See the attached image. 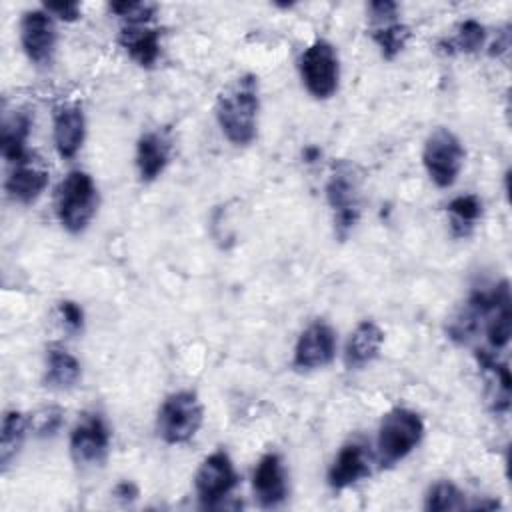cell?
<instances>
[{"label":"cell","mask_w":512,"mask_h":512,"mask_svg":"<svg viewBox=\"0 0 512 512\" xmlns=\"http://www.w3.org/2000/svg\"><path fill=\"white\" fill-rule=\"evenodd\" d=\"M260 92L258 78L244 74L236 78L216 100V122L234 146H248L258 132Z\"/></svg>","instance_id":"obj_1"},{"label":"cell","mask_w":512,"mask_h":512,"mask_svg":"<svg viewBox=\"0 0 512 512\" xmlns=\"http://www.w3.org/2000/svg\"><path fill=\"white\" fill-rule=\"evenodd\" d=\"M98 210V188L84 170H70L56 192V214L62 228L82 234Z\"/></svg>","instance_id":"obj_2"},{"label":"cell","mask_w":512,"mask_h":512,"mask_svg":"<svg viewBox=\"0 0 512 512\" xmlns=\"http://www.w3.org/2000/svg\"><path fill=\"white\" fill-rule=\"evenodd\" d=\"M424 422L418 412L410 408L388 410L378 426L376 450L382 468L402 462L422 440Z\"/></svg>","instance_id":"obj_3"},{"label":"cell","mask_w":512,"mask_h":512,"mask_svg":"<svg viewBox=\"0 0 512 512\" xmlns=\"http://www.w3.org/2000/svg\"><path fill=\"white\" fill-rule=\"evenodd\" d=\"M326 202L332 210L334 232L340 240H346L360 218V172L348 160L332 164L326 182Z\"/></svg>","instance_id":"obj_4"},{"label":"cell","mask_w":512,"mask_h":512,"mask_svg":"<svg viewBox=\"0 0 512 512\" xmlns=\"http://www.w3.org/2000/svg\"><path fill=\"white\" fill-rule=\"evenodd\" d=\"M204 422V408L196 392L178 390L168 394L156 414L158 436L172 446L190 442Z\"/></svg>","instance_id":"obj_5"},{"label":"cell","mask_w":512,"mask_h":512,"mask_svg":"<svg viewBox=\"0 0 512 512\" xmlns=\"http://www.w3.org/2000/svg\"><path fill=\"white\" fill-rule=\"evenodd\" d=\"M300 78L306 92L316 100H328L338 92L340 60L334 44L324 38L314 40L300 56Z\"/></svg>","instance_id":"obj_6"},{"label":"cell","mask_w":512,"mask_h":512,"mask_svg":"<svg viewBox=\"0 0 512 512\" xmlns=\"http://www.w3.org/2000/svg\"><path fill=\"white\" fill-rule=\"evenodd\" d=\"M464 158L466 150L450 128L438 126L428 134L422 148V164L438 188H450L458 180Z\"/></svg>","instance_id":"obj_7"},{"label":"cell","mask_w":512,"mask_h":512,"mask_svg":"<svg viewBox=\"0 0 512 512\" xmlns=\"http://www.w3.org/2000/svg\"><path fill=\"white\" fill-rule=\"evenodd\" d=\"M236 484L238 472L232 458L224 450L208 454L194 474V490L204 508H214L220 504L236 488Z\"/></svg>","instance_id":"obj_8"},{"label":"cell","mask_w":512,"mask_h":512,"mask_svg":"<svg viewBox=\"0 0 512 512\" xmlns=\"http://www.w3.org/2000/svg\"><path fill=\"white\" fill-rule=\"evenodd\" d=\"M70 456L78 466H98L110 450V428L106 420L92 412L84 414L70 432Z\"/></svg>","instance_id":"obj_9"},{"label":"cell","mask_w":512,"mask_h":512,"mask_svg":"<svg viewBox=\"0 0 512 512\" xmlns=\"http://www.w3.org/2000/svg\"><path fill=\"white\" fill-rule=\"evenodd\" d=\"M370 36L386 60L396 58L410 40V28L398 20V4L390 0H374L368 4Z\"/></svg>","instance_id":"obj_10"},{"label":"cell","mask_w":512,"mask_h":512,"mask_svg":"<svg viewBox=\"0 0 512 512\" xmlns=\"http://www.w3.org/2000/svg\"><path fill=\"white\" fill-rule=\"evenodd\" d=\"M54 16L44 8L28 10L20 18V44L28 60L36 66H50L56 52Z\"/></svg>","instance_id":"obj_11"},{"label":"cell","mask_w":512,"mask_h":512,"mask_svg":"<svg viewBox=\"0 0 512 512\" xmlns=\"http://www.w3.org/2000/svg\"><path fill=\"white\" fill-rule=\"evenodd\" d=\"M336 356V332L328 322L316 320L302 330L294 346L292 364L298 370H318Z\"/></svg>","instance_id":"obj_12"},{"label":"cell","mask_w":512,"mask_h":512,"mask_svg":"<svg viewBox=\"0 0 512 512\" xmlns=\"http://www.w3.org/2000/svg\"><path fill=\"white\" fill-rule=\"evenodd\" d=\"M54 146L60 158H74L86 138V116L78 102H62L52 112Z\"/></svg>","instance_id":"obj_13"},{"label":"cell","mask_w":512,"mask_h":512,"mask_svg":"<svg viewBox=\"0 0 512 512\" xmlns=\"http://www.w3.org/2000/svg\"><path fill=\"white\" fill-rule=\"evenodd\" d=\"M482 320L492 350H502L510 342L512 334V298L506 280H502L492 290H486Z\"/></svg>","instance_id":"obj_14"},{"label":"cell","mask_w":512,"mask_h":512,"mask_svg":"<svg viewBox=\"0 0 512 512\" xmlns=\"http://www.w3.org/2000/svg\"><path fill=\"white\" fill-rule=\"evenodd\" d=\"M254 498L262 508H278L288 496L284 462L276 452L264 454L252 474Z\"/></svg>","instance_id":"obj_15"},{"label":"cell","mask_w":512,"mask_h":512,"mask_svg":"<svg viewBox=\"0 0 512 512\" xmlns=\"http://www.w3.org/2000/svg\"><path fill=\"white\" fill-rule=\"evenodd\" d=\"M118 44L142 68H152L160 58V30L150 22H124Z\"/></svg>","instance_id":"obj_16"},{"label":"cell","mask_w":512,"mask_h":512,"mask_svg":"<svg viewBox=\"0 0 512 512\" xmlns=\"http://www.w3.org/2000/svg\"><path fill=\"white\" fill-rule=\"evenodd\" d=\"M384 344V332L382 328L372 322V320H364L360 322L344 348V364L348 370H362L368 364H372L380 352Z\"/></svg>","instance_id":"obj_17"},{"label":"cell","mask_w":512,"mask_h":512,"mask_svg":"<svg viewBox=\"0 0 512 512\" xmlns=\"http://www.w3.org/2000/svg\"><path fill=\"white\" fill-rule=\"evenodd\" d=\"M366 476H370V460L364 446L358 442L344 444L328 470L330 488L344 490Z\"/></svg>","instance_id":"obj_18"},{"label":"cell","mask_w":512,"mask_h":512,"mask_svg":"<svg viewBox=\"0 0 512 512\" xmlns=\"http://www.w3.org/2000/svg\"><path fill=\"white\" fill-rule=\"evenodd\" d=\"M170 162V140L162 132H144L136 144V170L142 182L156 180Z\"/></svg>","instance_id":"obj_19"},{"label":"cell","mask_w":512,"mask_h":512,"mask_svg":"<svg viewBox=\"0 0 512 512\" xmlns=\"http://www.w3.org/2000/svg\"><path fill=\"white\" fill-rule=\"evenodd\" d=\"M48 182H50L48 172L32 164L30 160H26L22 164H16L12 172L6 176L4 190L8 198H12L18 204H32L42 196Z\"/></svg>","instance_id":"obj_20"},{"label":"cell","mask_w":512,"mask_h":512,"mask_svg":"<svg viewBox=\"0 0 512 512\" xmlns=\"http://www.w3.org/2000/svg\"><path fill=\"white\" fill-rule=\"evenodd\" d=\"M30 126H32V118L26 110H18L14 116L4 120L0 148L6 162L16 166L30 160V152L26 148Z\"/></svg>","instance_id":"obj_21"},{"label":"cell","mask_w":512,"mask_h":512,"mask_svg":"<svg viewBox=\"0 0 512 512\" xmlns=\"http://www.w3.org/2000/svg\"><path fill=\"white\" fill-rule=\"evenodd\" d=\"M82 376L80 362L68 350L52 346L46 350V372L44 382L54 390H70Z\"/></svg>","instance_id":"obj_22"},{"label":"cell","mask_w":512,"mask_h":512,"mask_svg":"<svg viewBox=\"0 0 512 512\" xmlns=\"http://www.w3.org/2000/svg\"><path fill=\"white\" fill-rule=\"evenodd\" d=\"M28 430H30L28 418L22 412L8 410L4 414L2 428H0V468H2V472H6L8 466L14 462V458L18 456Z\"/></svg>","instance_id":"obj_23"},{"label":"cell","mask_w":512,"mask_h":512,"mask_svg":"<svg viewBox=\"0 0 512 512\" xmlns=\"http://www.w3.org/2000/svg\"><path fill=\"white\" fill-rule=\"evenodd\" d=\"M450 214V226L454 236H468L482 216V202L476 194H462L450 200L446 206Z\"/></svg>","instance_id":"obj_24"},{"label":"cell","mask_w":512,"mask_h":512,"mask_svg":"<svg viewBox=\"0 0 512 512\" xmlns=\"http://www.w3.org/2000/svg\"><path fill=\"white\" fill-rule=\"evenodd\" d=\"M464 492L450 480L434 482L424 498V508L430 512H448L464 508Z\"/></svg>","instance_id":"obj_25"},{"label":"cell","mask_w":512,"mask_h":512,"mask_svg":"<svg viewBox=\"0 0 512 512\" xmlns=\"http://www.w3.org/2000/svg\"><path fill=\"white\" fill-rule=\"evenodd\" d=\"M486 42V28L474 20L468 18L458 26V32L452 40L446 42V52L454 54V52H464V54H472L476 50H480Z\"/></svg>","instance_id":"obj_26"},{"label":"cell","mask_w":512,"mask_h":512,"mask_svg":"<svg viewBox=\"0 0 512 512\" xmlns=\"http://www.w3.org/2000/svg\"><path fill=\"white\" fill-rule=\"evenodd\" d=\"M64 422V412L58 406H44L28 418V426L38 438L54 436Z\"/></svg>","instance_id":"obj_27"},{"label":"cell","mask_w":512,"mask_h":512,"mask_svg":"<svg viewBox=\"0 0 512 512\" xmlns=\"http://www.w3.org/2000/svg\"><path fill=\"white\" fill-rule=\"evenodd\" d=\"M110 10L120 16L124 22H150L154 12H156V4L150 2H112Z\"/></svg>","instance_id":"obj_28"},{"label":"cell","mask_w":512,"mask_h":512,"mask_svg":"<svg viewBox=\"0 0 512 512\" xmlns=\"http://www.w3.org/2000/svg\"><path fill=\"white\" fill-rule=\"evenodd\" d=\"M58 310H60V316L64 320V324L72 330V332H80L82 326H84V312L82 308L72 302V300H62L58 304Z\"/></svg>","instance_id":"obj_29"},{"label":"cell","mask_w":512,"mask_h":512,"mask_svg":"<svg viewBox=\"0 0 512 512\" xmlns=\"http://www.w3.org/2000/svg\"><path fill=\"white\" fill-rule=\"evenodd\" d=\"M44 10L64 22H74L80 18V4L78 2H46Z\"/></svg>","instance_id":"obj_30"},{"label":"cell","mask_w":512,"mask_h":512,"mask_svg":"<svg viewBox=\"0 0 512 512\" xmlns=\"http://www.w3.org/2000/svg\"><path fill=\"white\" fill-rule=\"evenodd\" d=\"M114 496H116V498H120V500H134V498L138 496V488H136V484H132V482L124 480V482L116 484V488H114Z\"/></svg>","instance_id":"obj_31"},{"label":"cell","mask_w":512,"mask_h":512,"mask_svg":"<svg viewBox=\"0 0 512 512\" xmlns=\"http://www.w3.org/2000/svg\"><path fill=\"white\" fill-rule=\"evenodd\" d=\"M318 154H320V150H318V148H306V150H304V156L308 158L306 162H314V158H316Z\"/></svg>","instance_id":"obj_32"}]
</instances>
